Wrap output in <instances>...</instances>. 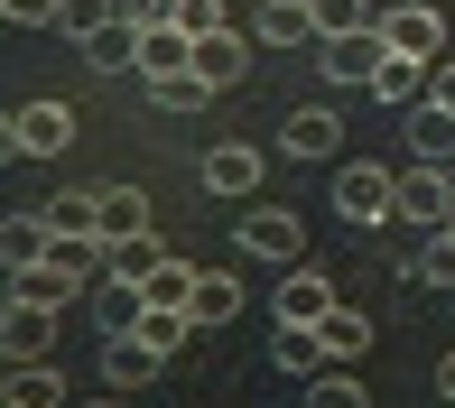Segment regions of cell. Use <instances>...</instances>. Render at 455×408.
Here are the masks:
<instances>
[{
    "instance_id": "cell-26",
    "label": "cell",
    "mask_w": 455,
    "mask_h": 408,
    "mask_svg": "<svg viewBox=\"0 0 455 408\" xmlns=\"http://www.w3.org/2000/svg\"><path fill=\"white\" fill-rule=\"evenodd\" d=\"M409 279H419V288H455V223H437V232L419 241V260H409Z\"/></svg>"
},
{
    "instance_id": "cell-20",
    "label": "cell",
    "mask_w": 455,
    "mask_h": 408,
    "mask_svg": "<svg viewBox=\"0 0 455 408\" xmlns=\"http://www.w3.org/2000/svg\"><path fill=\"white\" fill-rule=\"evenodd\" d=\"M158 260H168L158 223H149V232H131V241H102V279H131V288H140V279L158 270Z\"/></svg>"
},
{
    "instance_id": "cell-14",
    "label": "cell",
    "mask_w": 455,
    "mask_h": 408,
    "mask_svg": "<svg viewBox=\"0 0 455 408\" xmlns=\"http://www.w3.org/2000/svg\"><path fill=\"white\" fill-rule=\"evenodd\" d=\"M37 214H47L56 241H102V186H66V195L37 204Z\"/></svg>"
},
{
    "instance_id": "cell-40",
    "label": "cell",
    "mask_w": 455,
    "mask_h": 408,
    "mask_svg": "<svg viewBox=\"0 0 455 408\" xmlns=\"http://www.w3.org/2000/svg\"><path fill=\"white\" fill-rule=\"evenodd\" d=\"M0 325H10V279H0Z\"/></svg>"
},
{
    "instance_id": "cell-34",
    "label": "cell",
    "mask_w": 455,
    "mask_h": 408,
    "mask_svg": "<svg viewBox=\"0 0 455 408\" xmlns=\"http://www.w3.org/2000/svg\"><path fill=\"white\" fill-rule=\"evenodd\" d=\"M56 10H66V0H0L10 28H56Z\"/></svg>"
},
{
    "instance_id": "cell-15",
    "label": "cell",
    "mask_w": 455,
    "mask_h": 408,
    "mask_svg": "<svg viewBox=\"0 0 455 408\" xmlns=\"http://www.w3.org/2000/svg\"><path fill=\"white\" fill-rule=\"evenodd\" d=\"M177 75H196V37H186V28H149V37H140V84H177Z\"/></svg>"
},
{
    "instance_id": "cell-33",
    "label": "cell",
    "mask_w": 455,
    "mask_h": 408,
    "mask_svg": "<svg viewBox=\"0 0 455 408\" xmlns=\"http://www.w3.org/2000/svg\"><path fill=\"white\" fill-rule=\"evenodd\" d=\"M214 102V84L204 75H177V84H158V112H204Z\"/></svg>"
},
{
    "instance_id": "cell-39",
    "label": "cell",
    "mask_w": 455,
    "mask_h": 408,
    "mask_svg": "<svg viewBox=\"0 0 455 408\" xmlns=\"http://www.w3.org/2000/svg\"><path fill=\"white\" fill-rule=\"evenodd\" d=\"M0 408H10V353H0Z\"/></svg>"
},
{
    "instance_id": "cell-25",
    "label": "cell",
    "mask_w": 455,
    "mask_h": 408,
    "mask_svg": "<svg viewBox=\"0 0 455 408\" xmlns=\"http://www.w3.org/2000/svg\"><path fill=\"white\" fill-rule=\"evenodd\" d=\"M270 362H279L288 381H307V372H316V362H325V343H316V325H279V334H270Z\"/></svg>"
},
{
    "instance_id": "cell-19",
    "label": "cell",
    "mask_w": 455,
    "mask_h": 408,
    "mask_svg": "<svg viewBox=\"0 0 455 408\" xmlns=\"http://www.w3.org/2000/svg\"><path fill=\"white\" fill-rule=\"evenodd\" d=\"M47 214H0V279L10 270H28V260H47Z\"/></svg>"
},
{
    "instance_id": "cell-7",
    "label": "cell",
    "mask_w": 455,
    "mask_h": 408,
    "mask_svg": "<svg viewBox=\"0 0 455 408\" xmlns=\"http://www.w3.org/2000/svg\"><path fill=\"white\" fill-rule=\"evenodd\" d=\"M19 149L28 158H66L75 149V102H56V93L19 102Z\"/></svg>"
},
{
    "instance_id": "cell-12",
    "label": "cell",
    "mask_w": 455,
    "mask_h": 408,
    "mask_svg": "<svg viewBox=\"0 0 455 408\" xmlns=\"http://www.w3.org/2000/svg\"><path fill=\"white\" fill-rule=\"evenodd\" d=\"M251 37H260V47H316V0H260V10H251Z\"/></svg>"
},
{
    "instance_id": "cell-30",
    "label": "cell",
    "mask_w": 455,
    "mask_h": 408,
    "mask_svg": "<svg viewBox=\"0 0 455 408\" xmlns=\"http://www.w3.org/2000/svg\"><path fill=\"white\" fill-rule=\"evenodd\" d=\"M233 10H242V0H177V28L186 37H214V28H233Z\"/></svg>"
},
{
    "instance_id": "cell-11",
    "label": "cell",
    "mask_w": 455,
    "mask_h": 408,
    "mask_svg": "<svg viewBox=\"0 0 455 408\" xmlns=\"http://www.w3.org/2000/svg\"><path fill=\"white\" fill-rule=\"evenodd\" d=\"M233 316H242V279L233 270H196V288H186V325H196V334H223Z\"/></svg>"
},
{
    "instance_id": "cell-36",
    "label": "cell",
    "mask_w": 455,
    "mask_h": 408,
    "mask_svg": "<svg viewBox=\"0 0 455 408\" xmlns=\"http://www.w3.org/2000/svg\"><path fill=\"white\" fill-rule=\"evenodd\" d=\"M427 102H437V112H455V66H437V75H427Z\"/></svg>"
},
{
    "instance_id": "cell-9",
    "label": "cell",
    "mask_w": 455,
    "mask_h": 408,
    "mask_svg": "<svg viewBox=\"0 0 455 408\" xmlns=\"http://www.w3.org/2000/svg\"><path fill=\"white\" fill-rule=\"evenodd\" d=\"M251 47H260L251 28H214V37H196V75H204L214 93H233L242 75H251Z\"/></svg>"
},
{
    "instance_id": "cell-16",
    "label": "cell",
    "mask_w": 455,
    "mask_h": 408,
    "mask_svg": "<svg viewBox=\"0 0 455 408\" xmlns=\"http://www.w3.org/2000/svg\"><path fill=\"white\" fill-rule=\"evenodd\" d=\"M56 343V306H37V297H19L10 288V325H0V353L10 362H28V353H47Z\"/></svg>"
},
{
    "instance_id": "cell-6",
    "label": "cell",
    "mask_w": 455,
    "mask_h": 408,
    "mask_svg": "<svg viewBox=\"0 0 455 408\" xmlns=\"http://www.w3.org/2000/svg\"><path fill=\"white\" fill-rule=\"evenodd\" d=\"M168 372V353H158L140 325H121V334H102V390H149V381Z\"/></svg>"
},
{
    "instance_id": "cell-21",
    "label": "cell",
    "mask_w": 455,
    "mask_h": 408,
    "mask_svg": "<svg viewBox=\"0 0 455 408\" xmlns=\"http://www.w3.org/2000/svg\"><path fill=\"white\" fill-rule=\"evenodd\" d=\"M427 75H437V66H419V56H381V75H371V93H381L390 112H419V102H427Z\"/></svg>"
},
{
    "instance_id": "cell-38",
    "label": "cell",
    "mask_w": 455,
    "mask_h": 408,
    "mask_svg": "<svg viewBox=\"0 0 455 408\" xmlns=\"http://www.w3.org/2000/svg\"><path fill=\"white\" fill-rule=\"evenodd\" d=\"M437 399H455V353H446V362H437Z\"/></svg>"
},
{
    "instance_id": "cell-29",
    "label": "cell",
    "mask_w": 455,
    "mask_h": 408,
    "mask_svg": "<svg viewBox=\"0 0 455 408\" xmlns=\"http://www.w3.org/2000/svg\"><path fill=\"white\" fill-rule=\"evenodd\" d=\"M419 158H455V112H437V102H419Z\"/></svg>"
},
{
    "instance_id": "cell-5",
    "label": "cell",
    "mask_w": 455,
    "mask_h": 408,
    "mask_svg": "<svg viewBox=\"0 0 455 408\" xmlns=\"http://www.w3.org/2000/svg\"><path fill=\"white\" fill-rule=\"evenodd\" d=\"M260 177H270V158H260L251 139H214V149L196 158V186H204V195H233V204H251Z\"/></svg>"
},
{
    "instance_id": "cell-2",
    "label": "cell",
    "mask_w": 455,
    "mask_h": 408,
    "mask_svg": "<svg viewBox=\"0 0 455 408\" xmlns=\"http://www.w3.org/2000/svg\"><path fill=\"white\" fill-rule=\"evenodd\" d=\"M390 223H419V232L455 223V158H409L400 195H390Z\"/></svg>"
},
{
    "instance_id": "cell-31",
    "label": "cell",
    "mask_w": 455,
    "mask_h": 408,
    "mask_svg": "<svg viewBox=\"0 0 455 408\" xmlns=\"http://www.w3.org/2000/svg\"><path fill=\"white\" fill-rule=\"evenodd\" d=\"M102 19H121V0H66V10H56V28H66V37H93Z\"/></svg>"
},
{
    "instance_id": "cell-32",
    "label": "cell",
    "mask_w": 455,
    "mask_h": 408,
    "mask_svg": "<svg viewBox=\"0 0 455 408\" xmlns=\"http://www.w3.org/2000/svg\"><path fill=\"white\" fill-rule=\"evenodd\" d=\"M316 28L344 37V28H371V0H316Z\"/></svg>"
},
{
    "instance_id": "cell-23",
    "label": "cell",
    "mask_w": 455,
    "mask_h": 408,
    "mask_svg": "<svg viewBox=\"0 0 455 408\" xmlns=\"http://www.w3.org/2000/svg\"><path fill=\"white\" fill-rule=\"evenodd\" d=\"M149 223H158V204L140 186H102V241H131V232H149Z\"/></svg>"
},
{
    "instance_id": "cell-4",
    "label": "cell",
    "mask_w": 455,
    "mask_h": 408,
    "mask_svg": "<svg viewBox=\"0 0 455 408\" xmlns=\"http://www.w3.org/2000/svg\"><path fill=\"white\" fill-rule=\"evenodd\" d=\"M390 195H400V168H381V158H344L335 168V214L344 223H390Z\"/></svg>"
},
{
    "instance_id": "cell-3",
    "label": "cell",
    "mask_w": 455,
    "mask_h": 408,
    "mask_svg": "<svg viewBox=\"0 0 455 408\" xmlns=\"http://www.w3.org/2000/svg\"><path fill=\"white\" fill-rule=\"evenodd\" d=\"M233 251H242V260H279V270H288V260L307 251V223L288 214V204H242V223H233Z\"/></svg>"
},
{
    "instance_id": "cell-8",
    "label": "cell",
    "mask_w": 455,
    "mask_h": 408,
    "mask_svg": "<svg viewBox=\"0 0 455 408\" xmlns=\"http://www.w3.org/2000/svg\"><path fill=\"white\" fill-rule=\"evenodd\" d=\"M325 306H335V279H325V270H307V260H288V270H279V297H270V316H279V325H316Z\"/></svg>"
},
{
    "instance_id": "cell-1",
    "label": "cell",
    "mask_w": 455,
    "mask_h": 408,
    "mask_svg": "<svg viewBox=\"0 0 455 408\" xmlns=\"http://www.w3.org/2000/svg\"><path fill=\"white\" fill-rule=\"evenodd\" d=\"M371 28H381L390 56H419V66H437L446 37H455V19L437 10V0H381V10H371Z\"/></svg>"
},
{
    "instance_id": "cell-28",
    "label": "cell",
    "mask_w": 455,
    "mask_h": 408,
    "mask_svg": "<svg viewBox=\"0 0 455 408\" xmlns=\"http://www.w3.org/2000/svg\"><path fill=\"white\" fill-rule=\"evenodd\" d=\"M186 288H196V260H177V251L140 279V297H149V306H186Z\"/></svg>"
},
{
    "instance_id": "cell-10",
    "label": "cell",
    "mask_w": 455,
    "mask_h": 408,
    "mask_svg": "<svg viewBox=\"0 0 455 408\" xmlns=\"http://www.w3.org/2000/svg\"><path fill=\"white\" fill-rule=\"evenodd\" d=\"M325 47V84H371V75H381V28H344V37H316Z\"/></svg>"
},
{
    "instance_id": "cell-37",
    "label": "cell",
    "mask_w": 455,
    "mask_h": 408,
    "mask_svg": "<svg viewBox=\"0 0 455 408\" xmlns=\"http://www.w3.org/2000/svg\"><path fill=\"white\" fill-rule=\"evenodd\" d=\"M10 158H28V149H19V112H0V168Z\"/></svg>"
},
{
    "instance_id": "cell-35",
    "label": "cell",
    "mask_w": 455,
    "mask_h": 408,
    "mask_svg": "<svg viewBox=\"0 0 455 408\" xmlns=\"http://www.w3.org/2000/svg\"><path fill=\"white\" fill-rule=\"evenodd\" d=\"M121 19H131L140 37H149V28H177V0H121Z\"/></svg>"
},
{
    "instance_id": "cell-27",
    "label": "cell",
    "mask_w": 455,
    "mask_h": 408,
    "mask_svg": "<svg viewBox=\"0 0 455 408\" xmlns=\"http://www.w3.org/2000/svg\"><path fill=\"white\" fill-rule=\"evenodd\" d=\"M140 306H149V297H140L131 279H93V316H102V334H121V325H140Z\"/></svg>"
},
{
    "instance_id": "cell-13",
    "label": "cell",
    "mask_w": 455,
    "mask_h": 408,
    "mask_svg": "<svg viewBox=\"0 0 455 408\" xmlns=\"http://www.w3.org/2000/svg\"><path fill=\"white\" fill-rule=\"evenodd\" d=\"M279 149H288V158H344V112H325V102H307V112H288Z\"/></svg>"
},
{
    "instance_id": "cell-24",
    "label": "cell",
    "mask_w": 455,
    "mask_h": 408,
    "mask_svg": "<svg viewBox=\"0 0 455 408\" xmlns=\"http://www.w3.org/2000/svg\"><path fill=\"white\" fill-rule=\"evenodd\" d=\"M307 399H316V408H371L354 362H316V372H307Z\"/></svg>"
},
{
    "instance_id": "cell-18",
    "label": "cell",
    "mask_w": 455,
    "mask_h": 408,
    "mask_svg": "<svg viewBox=\"0 0 455 408\" xmlns=\"http://www.w3.org/2000/svg\"><path fill=\"white\" fill-rule=\"evenodd\" d=\"M316 343H325V362H363V353H371V316L335 297V306L316 316Z\"/></svg>"
},
{
    "instance_id": "cell-22",
    "label": "cell",
    "mask_w": 455,
    "mask_h": 408,
    "mask_svg": "<svg viewBox=\"0 0 455 408\" xmlns=\"http://www.w3.org/2000/svg\"><path fill=\"white\" fill-rule=\"evenodd\" d=\"M56 399H66V372H56L47 353L10 362V408H56Z\"/></svg>"
},
{
    "instance_id": "cell-17",
    "label": "cell",
    "mask_w": 455,
    "mask_h": 408,
    "mask_svg": "<svg viewBox=\"0 0 455 408\" xmlns=\"http://www.w3.org/2000/svg\"><path fill=\"white\" fill-rule=\"evenodd\" d=\"M75 56H84L93 75H140V28L131 19H102L93 37H75Z\"/></svg>"
}]
</instances>
